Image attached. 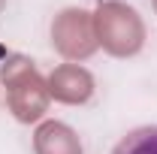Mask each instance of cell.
<instances>
[{"instance_id": "obj_1", "label": "cell", "mask_w": 157, "mask_h": 154, "mask_svg": "<svg viewBox=\"0 0 157 154\" xmlns=\"http://www.w3.org/2000/svg\"><path fill=\"white\" fill-rule=\"evenodd\" d=\"M112 154H157V124L136 127L118 142Z\"/></svg>"}]
</instances>
